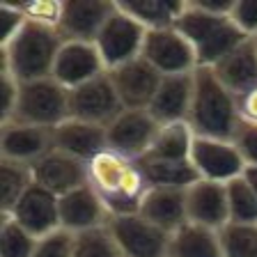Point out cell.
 Instances as JSON below:
<instances>
[{
	"label": "cell",
	"mask_w": 257,
	"mask_h": 257,
	"mask_svg": "<svg viewBox=\"0 0 257 257\" xmlns=\"http://www.w3.org/2000/svg\"><path fill=\"white\" fill-rule=\"evenodd\" d=\"M236 106H239V117L243 124H257V83L241 94H236Z\"/></svg>",
	"instance_id": "cell-39"
},
{
	"label": "cell",
	"mask_w": 257,
	"mask_h": 257,
	"mask_svg": "<svg viewBox=\"0 0 257 257\" xmlns=\"http://www.w3.org/2000/svg\"><path fill=\"white\" fill-rule=\"evenodd\" d=\"M87 186L96 193L110 218L138 214L150 191L140 159H128L112 150H103L87 163Z\"/></svg>",
	"instance_id": "cell-2"
},
{
	"label": "cell",
	"mask_w": 257,
	"mask_h": 257,
	"mask_svg": "<svg viewBox=\"0 0 257 257\" xmlns=\"http://www.w3.org/2000/svg\"><path fill=\"white\" fill-rule=\"evenodd\" d=\"M32 186V170L30 166L16 163V161L0 159V195H3V204H0V214H10L14 204L21 200V195Z\"/></svg>",
	"instance_id": "cell-28"
},
{
	"label": "cell",
	"mask_w": 257,
	"mask_h": 257,
	"mask_svg": "<svg viewBox=\"0 0 257 257\" xmlns=\"http://www.w3.org/2000/svg\"><path fill=\"white\" fill-rule=\"evenodd\" d=\"M232 5L234 0H186L175 28L193 46L198 67L211 69L236 46L248 42L230 19Z\"/></svg>",
	"instance_id": "cell-1"
},
{
	"label": "cell",
	"mask_w": 257,
	"mask_h": 257,
	"mask_svg": "<svg viewBox=\"0 0 257 257\" xmlns=\"http://www.w3.org/2000/svg\"><path fill=\"white\" fill-rule=\"evenodd\" d=\"M74 257H122L108 225L74 234Z\"/></svg>",
	"instance_id": "cell-32"
},
{
	"label": "cell",
	"mask_w": 257,
	"mask_h": 257,
	"mask_svg": "<svg viewBox=\"0 0 257 257\" xmlns=\"http://www.w3.org/2000/svg\"><path fill=\"white\" fill-rule=\"evenodd\" d=\"M108 230L122 257H168L170 232L156 227L140 214L112 216L108 220Z\"/></svg>",
	"instance_id": "cell-7"
},
{
	"label": "cell",
	"mask_w": 257,
	"mask_h": 257,
	"mask_svg": "<svg viewBox=\"0 0 257 257\" xmlns=\"http://www.w3.org/2000/svg\"><path fill=\"white\" fill-rule=\"evenodd\" d=\"M12 119L44 128L60 126L69 119V90H64L53 76L21 83L19 106Z\"/></svg>",
	"instance_id": "cell-5"
},
{
	"label": "cell",
	"mask_w": 257,
	"mask_h": 257,
	"mask_svg": "<svg viewBox=\"0 0 257 257\" xmlns=\"http://www.w3.org/2000/svg\"><path fill=\"white\" fill-rule=\"evenodd\" d=\"M30 170L32 182L44 186L46 191L55 193L58 198L87 184V163L71 159V156L62 154L58 150L48 152L44 159L32 163Z\"/></svg>",
	"instance_id": "cell-19"
},
{
	"label": "cell",
	"mask_w": 257,
	"mask_h": 257,
	"mask_svg": "<svg viewBox=\"0 0 257 257\" xmlns=\"http://www.w3.org/2000/svg\"><path fill=\"white\" fill-rule=\"evenodd\" d=\"M117 5L150 32L175 28L186 7V0H119Z\"/></svg>",
	"instance_id": "cell-25"
},
{
	"label": "cell",
	"mask_w": 257,
	"mask_h": 257,
	"mask_svg": "<svg viewBox=\"0 0 257 257\" xmlns=\"http://www.w3.org/2000/svg\"><path fill=\"white\" fill-rule=\"evenodd\" d=\"M145 37H147V30L136 19H131L126 12L119 10V5H115V12L110 14V19L106 21V26L101 28L94 42L96 51L106 64V71H112L131 60L140 58Z\"/></svg>",
	"instance_id": "cell-6"
},
{
	"label": "cell",
	"mask_w": 257,
	"mask_h": 257,
	"mask_svg": "<svg viewBox=\"0 0 257 257\" xmlns=\"http://www.w3.org/2000/svg\"><path fill=\"white\" fill-rule=\"evenodd\" d=\"M19 5H21L28 21L58 28L62 3H53V0H30V3H19Z\"/></svg>",
	"instance_id": "cell-34"
},
{
	"label": "cell",
	"mask_w": 257,
	"mask_h": 257,
	"mask_svg": "<svg viewBox=\"0 0 257 257\" xmlns=\"http://www.w3.org/2000/svg\"><path fill=\"white\" fill-rule=\"evenodd\" d=\"M230 19L248 39L257 37V0H234Z\"/></svg>",
	"instance_id": "cell-36"
},
{
	"label": "cell",
	"mask_w": 257,
	"mask_h": 257,
	"mask_svg": "<svg viewBox=\"0 0 257 257\" xmlns=\"http://www.w3.org/2000/svg\"><path fill=\"white\" fill-rule=\"evenodd\" d=\"M191 163L200 179L216 184H230L246 172V161L234 140L200 138L195 136L191 150Z\"/></svg>",
	"instance_id": "cell-8"
},
{
	"label": "cell",
	"mask_w": 257,
	"mask_h": 257,
	"mask_svg": "<svg viewBox=\"0 0 257 257\" xmlns=\"http://www.w3.org/2000/svg\"><path fill=\"white\" fill-rule=\"evenodd\" d=\"M0 76H3V115H0V124H3L14 117L16 106H19V94H21V83L12 74Z\"/></svg>",
	"instance_id": "cell-38"
},
{
	"label": "cell",
	"mask_w": 257,
	"mask_h": 257,
	"mask_svg": "<svg viewBox=\"0 0 257 257\" xmlns=\"http://www.w3.org/2000/svg\"><path fill=\"white\" fill-rule=\"evenodd\" d=\"M143 58L159 71L161 76L193 74L198 69L195 51L177 28L150 30L145 37Z\"/></svg>",
	"instance_id": "cell-10"
},
{
	"label": "cell",
	"mask_w": 257,
	"mask_h": 257,
	"mask_svg": "<svg viewBox=\"0 0 257 257\" xmlns=\"http://www.w3.org/2000/svg\"><path fill=\"white\" fill-rule=\"evenodd\" d=\"M140 166H143V172L147 177L150 188H177V191H186L188 186H193L200 179L191 161L140 159Z\"/></svg>",
	"instance_id": "cell-27"
},
{
	"label": "cell",
	"mask_w": 257,
	"mask_h": 257,
	"mask_svg": "<svg viewBox=\"0 0 257 257\" xmlns=\"http://www.w3.org/2000/svg\"><path fill=\"white\" fill-rule=\"evenodd\" d=\"M122 110L124 103L108 71L92 78L85 85L69 90V117L108 126Z\"/></svg>",
	"instance_id": "cell-9"
},
{
	"label": "cell",
	"mask_w": 257,
	"mask_h": 257,
	"mask_svg": "<svg viewBox=\"0 0 257 257\" xmlns=\"http://www.w3.org/2000/svg\"><path fill=\"white\" fill-rule=\"evenodd\" d=\"M168 257H223L218 232L186 220L170 234Z\"/></svg>",
	"instance_id": "cell-24"
},
{
	"label": "cell",
	"mask_w": 257,
	"mask_h": 257,
	"mask_svg": "<svg viewBox=\"0 0 257 257\" xmlns=\"http://www.w3.org/2000/svg\"><path fill=\"white\" fill-rule=\"evenodd\" d=\"M140 216L166 232H175L186 223V191L177 188H150L140 204Z\"/></svg>",
	"instance_id": "cell-22"
},
{
	"label": "cell",
	"mask_w": 257,
	"mask_h": 257,
	"mask_svg": "<svg viewBox=\"0 0 257 257\" xmlns=\"http://www.w3.org/2000/svg\"><path fill=\"white\" fill-rule=\"evenodd\" d=\"M5 216H12L16 223L23 225L37 239L39 236H46L51 232L60 230L58 195L32 182V186L23 193L21 200L14 204V209Z\"/></svg>",
	"instance_id": "cell-16"
},
{
	"label": "cell",
	"mask_w": 257,
	"mask_h": 257,
	"mask_svg": "<svg viewBox=\"0 0 257 257\" xmlns=\"http://www.w3.org/2000/svg\"><path fill=\"white\" fill-rule=\"evenodd\" d=\"M37 236L19 225L12 216L0 214V257H32Z\"/></svg>",
	"instance_id": "cell-30"
},
{
	"label": "cell",
	"mask_w": 257,
	"mask_h": 257,
	"mask_svg": "<svg viewBox=\"0 0 257 257\" xmlns=\"http://www.w3.org/2000/svg\"><path fill=\"white\" fill-rule=\"evenodd\" d=\"M53 150L62 152L76 161L90 163L94 156L108 150L106 126L69 117L67 122L53 128Z\"/></svg>",
	"instance_id": "cell-18"
},
{
	"label": "cell",
	"mask_w": 257,
	"mask_h": 257,
	"mask_svg": "<svg viewBox=\"0 0 257 257\" xmlns=\"http://www.w3.org/2000/svg\"><path fill=\"white\" fill-rule=\"evenodd\" d=\"M106 74V64L94 44L85 42H64L53 67V78L64 90H74L85 85L92 78Z\"/></svg>",
	"instance_id": "cell-15"
},
{
	"label": "cell",
	"mask_w": 257,
	"mask_h": 257,
	"mask_svg": "<svg viewBox=\"0 0 257 257\" xmlns=\"http://www.w3.org/2000/svg\"><path fill=\"white\" fill-rule=\"evenodd\" d=\"M218 239L223 257H257V223H227Z\"/></svg>",
	"instance_id": "cell-29"
},
{
	"label": "cell",
	"mask_w": 257,
	"mask_h": 257,
	"mask_svg": "<svg viewBox=\"0 0 257 257\" xmlns=\"http://www.w3.org/2000/svg\"><path fill=\"white\" fill-rule=\"evenodd\" d=\"M188 126L200 138L234 140L241 126L236 96L216 78L214 69L198 67L193 76Z\"/></svg>",
	"instance_id": "cell-3"
},
{
	"label": "cell",
	"mask_w": 257,
	"mask_h": 257,
	"mask_svg": "<svg viewBox=\"0 0 257 257\" xmlns=\"http://www.w3.org/2000/svg\"><path fill=\"white\" fill-rule=\"evenodd\" d=\"M108 74H110V80L122 99L124 108H131V110H147L161 80H163V76L143 55L117 67V69L108 71Z\"/></svg>",
	"instance_id": "cell-14"
},
{
	"label": "cell",
	"mask_w": 257,
	"mask_h": 257,
	"mask_svg": "<svg viewBox=\"0 0 257 257\" xmlns=\"http://www.w3.org/2000/svg\"><path fill=\"white\" fill-rule=\"evenodd\" d=\"M110 0H64L60 10L58 32L64 42L94 44L101 28L115 12Z\"/></svg>",
	"instance_id": "cell-12"
},
{
	"label": "cell",
	"mask_w": 257,
	"mask_h": 257,
	"mask_svg": "<svg viewBox=\"0 0 257 257\" xmlns=\"http://www.w3.org/2000/svg\"><path fill=\"white\" fill-rule=\"evenodd\" d=\"M216 78L223 83L232 94H241L243 90L257 83V44L255 39H248L241 46H236L232 53H227L216 67H211Z\"/></svg>",
	"instance_id": "cell-23"
},
{
	"label": "cell",
	"mask_w": 257,
	"mask_h": 257,
	"mask_svg": "<svg viewBox=\"0 0 257 257\" xmlns=\"http://www.w3.org/2000/svg\"><path fill=\"white\" fill-rule=\"evenodd\" d=\"M58 207H60V227L71 232V234L103 227L110 220L106 207H103L101 200L96 198V193L87 184L60 195Z\"/></svg>",
	"instance_id": "cell-17"
},
{
	"label": "cell",
	"mask_w": 257,
	"mask_h": 257,
	"mask_svg": "<svg viewBox=\"0 0 257 257\" xmlns=\"http://www.w3.org/2000/svg\"><path fill=\"white\" fill-rule=\"evenodd\" d=\"M161 124L150 115V110L124 108L117 117L106 126L108 150L124 154L128 159H143L150 150Z\"/></svg>",
	"instance_id": "cell-11"
},
{
	"label": "cell",
	"mask_w": 257,
	"mask_h": 257,
	"mask_svg": "<svg viewBox=\"0 0 257 257\" xmlns=\"http://www.w3.org/2000/svg\"><path fill=\"white\" fill-rule=\"evenodd\" d=\"M48 152H53V128L14 119L0 124V159L32 166Z\"/></svg>",
	"instance_id": "cell-13"
},
{
	"label": "cell",
	"mask_w": 257,
	"mask_h": 257,
	"mask_svg": "<svg viewBox=\"0 0 257 257\" xmlns=\"http://www.w3.org/2000/svg\"><path fill=\"white\" fill-rule=\"evenodd\" d=\"M195 134L186 122L179 124H161L159 134L154 136L150 150L143 159L156 161H191V150Z\"/></svg>",
	"instance_id": "cell-26"
},
{
	"label": "cell",
	"mask_w": 257,
	"mask_h": 257,
	"mask_svg": "<svg viewBox=\"0 0 257 257\" xmlns=\"http://www.w3.org/2000/svg\"><path fill=\"white\" fill-rule=\"evenodd\" d=\"M193 74L163 76L159 90L150 103V115L159 124H188V112L193 101Z\"/></svg>",
	"instance_id": "cell-21"
},
{
	"label": "cell",
	"mask_w": 257,
	"mask_h": 257,
	"mask_svg": "<svg viewBox=\"0 0 257 257\" xmlns=\"http://www.w3.org/2000/svg\"><path fill=\"white\" fill-rule=\"evenodd\" d=\"M186 218L188 223L202 225L218 232L223 225L230 223L227 214V191L225 184L198 179L186 188Z\"/></svg>",
	"instance_id": "cell-20"
},
{
	"label": "cell",
	"mask_w": 257,
	"mask_h": 257,
	"mask_svg": "<svg viewBox=\"0 0 257 257\" xmlns=\"http://www.w3.org/2000/svg\"><path fill=\"white\" fill-rule=\"evenodd\" d=\"M225 191H227L230 223H257V198L243 175L234 182L225 184Z\"/></svg>",
	"instance_id": "cell-31"
},
{
	"label": "cell",
	"mask_w": 257,
	"mask_h": 257,
	"mask_svg": "<svg viewBox=\"0 0 257 257\" xmlns=\"http://www.w3.org/2000/svg\"><path fill=\"white\" fill-rule=\"evenodd\" d=\"M76 236L67 230H55L46 236H39L32 257H74Z\"/></svg>",
	"instance_id": "cell-33"
},
{
	"label": "cell",
	"mask_w": 257,
	"mask_h": 257,
	"mask_svg": "<svg viewBox=\"0 0 257 257\" xmlns=\"http://www.w3.org/2000/svg\"><path fill=\"white\" fill-rule=\"evenodd\" d=\"M62 44L58 28L28 21L10 44L0 46V74H12L19 83L51 78Z\"/></svg>",
	"instance_id": "cell-4"
},
{
	"label": "cell",
	"mask_w": 257,
	"mask_h": 257,
	"mask_svg": "<svg viewBox=\"0 0 257 257\" xmlns=\"http://www.w3.org/2000/svg\"><path fill=\"white\" fill-rule=\"evenodd\" d=\"M28 23L26 14H23L21 5H12V3H3L0 7V46L10 44L12 39L21 32V28Z\"/></svg>",
	"instance_id": "cell-35"
},
{
	"label": "cell",
	"mask_w": 257,
	"mask_h": 257,
	"mask_svg": "<svg viewBox=\"0 0 257 257\" xmlns=\"http://www.w3.org/2000/svg\"><path fill=\"white\" fill-rule=\"evenodd\" d=\"M243 179L248 182V186L252 188V193H255V198H257V166H246Z\"/></svg>",
	"instance_id": "cell-40"
},
{
	"label": "cell",
	"mask_w": 257,
	"mask_h": 257,
	"mask_svg": "<svg viewBox=\"0 0 257 257\" xmlns=\"http://www.w3.org/2000/svg\"><path fill=\"white\" fill-rule=\"evenodd\" d=\"M255 44H257V37H255Z\"/></svg>",
	"instance_id": "cell-41"
},
{
	"label": "cell",
	"mask_w": 257,
	"mask_h": 257,
	"mask_svg": "<svg viewBox=\"0 0 257 257\" xmlns=\"http://www.w3.org/2000/svg\"><path fill=\"white\" fill-rule=\"evenodd\" d=\"M234 145L239 147L241 156L246 161V166H257V124L241 122L239 131H236Z\"/></svg>",
	"instance_id": "cell-37"
}]
</instances>
